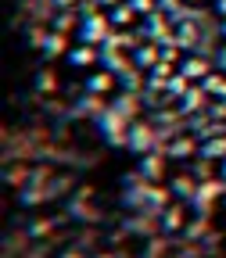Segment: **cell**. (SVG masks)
<instances>
[{"instance_id": "cell-2", "label": "cell", "mask_w": 226, "mask_h": 258, "mask_svg": "<svg viewBox=\"0 0 226 258\" xmlns=\"http://www.w3.org/2000/svg\"><path fill=\"white\" fill-rule=\"evenodd\" d=\"M183 76L187 79H205V76H212V64L205 57H187L183 61Z\"/></svg>"}, {"instance_id": "cell-7", "label": "cell", "mask_w": 226, "mask_h": 258, "mask_svg": "<svg viewBox=\"0 0 226 258\" xmlns=\"http://www.w3.org/2000/svg\"><path fill=\"white\" fill-rule=\"evenodd\" d=\"M154 57H158V50H154V47H144V50H140V64H144V69H151Z\"/></svg>"}, {"instance_id": "cell-1", "label": "cell", "mask_w": 226, "mask_h": 258, "mask_svg": "<svg viewBox=\"0 0 226 258\" xmlns=\"http://www.w3.org/2000/svg\"><path fill=\"white\" fill-rule=\"evenodd\" d=\"M169 158H194V154H201V144L194 140V137H176L169 147H165Z\"/></svg>"}, {"instance_id": "cell-5", "label": "cell", "mask_w": 226, "mask_h": 258, "mask_svg": "<svg viewBox=\"0 0 226 258\" xmlns=\"http://www.w3.org/2000/svg\"><path fill=\"white\" fill-rule=\"evenodd\" d=\"M69 61H72V64H90V61H93V47H76V50L69 54Z\"/></svg>"}, {"instance_id": "cell-3", "label": "cell", "mask_w": 226, "mask_h": 258, "mask_svg": "<svg viewBox=\"0 0 226 258\" xmlns=\"http://www.w3.org/2000/svg\"><path fill=\"white\" fill-rule=\"evenodd\" d=\"M201 158H208V161L226 158V137H212V140H205V144H201Z\"/></svg>"}, {"instance_id": "cell-8", "label": "cell", "mask_w": 226, "mask_h": 258, "mask_svg": "<svg viewBox=\"0 0 226 258\" xmlns=\"http://www.w3.org/2000/svg\"><path fill=\"white\" fill-rule=\"evenodd\" d=\"M115 22H129V8H119L115 11Z\"/></svg>"}, {"instance_id": "cell-6", "label": "cell", "mask_w": 226, "mask_h": 258, "mask_svg": "<svg viewBox=\"0 0 226 258\" xmlns=\"http://www.w3.org/2000/svg\"><path fill=\"white\" fill-rule=\"evenodd\" d=\"M90 86H93L97 93H108V90H111V76H97V79H93Z\"/></svg>"}, {"instance_id": "cell-9", "label": "cell", "mask_w": 226, "mask_h": 258, "mask_svg": "<svg viewBox=\"0 0 226 258\" xmlns=\"http://www.w3.org/2000/svg\"><path fill=\"white\" fill-rule=\"evenodd\" d=\"M219 11H222V15H226V0H219Z\"/></svg>"}, {"instance_id": "cell-4", "label": "cell", "mask_w": 226, "mask_h": 258, "mask_svg": "<svg viewBox=\"0 0 226 258\" xmlns=\"http://www.w3.org/2000/svg\"><path fill=\"white\" fill-rule=\"evenodd\" d=\"M205 93L226 97V76H222V79H219V76H205Z\"/></svg>"}]
</instances>
